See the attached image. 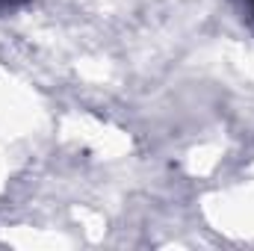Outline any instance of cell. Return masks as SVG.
Returning a JSON list of instances; mask_svg holds the SVG:
<instances>
[{"label":"cell","instance_id":"cell-1","mask_svg":"<svg viewBox=\"0 0 254 251\" xmlns=\"http://www.w3.org/2000/svg\"><path fill=\"white\" fill-rule=\"evenodd\" d=\"M18 3H24V0H0V9H12V6H18Z\"/></svg>","mask_w":254,"mask_h":251}]
</instances>
